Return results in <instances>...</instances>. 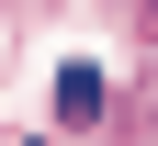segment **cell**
<instances>
[{
  "label": "cell",
  "mask_w": 158,
  "mask_h": 146,
  "mask_svg": "<svg viewBox=\"0 0 158 146\" xmlns=\"http://www.w3.org/2000/svg\"><path fill=\"white\" fill-rule=\"evenodd\" d=\"M124 146H158V79L124 90Z\"/></svg>",
  "instance_id": "obj_2"
},
{
  "label": "cell",
  "mask_w": 158,
  "mask_h": 146,
  "mask_svg": "<svg viewBox=\"0 0 158 146\" xmlns=\"http://www.w3.org/2000/svg\"><path fill=\"white\" fill-rule=\"evenodd\" d=\"M102 101H113V90H102V68H68V79H56V112H68V124H90Z\"/></svg>",
  "instance_id": "obj_1"
}]
</instances>
